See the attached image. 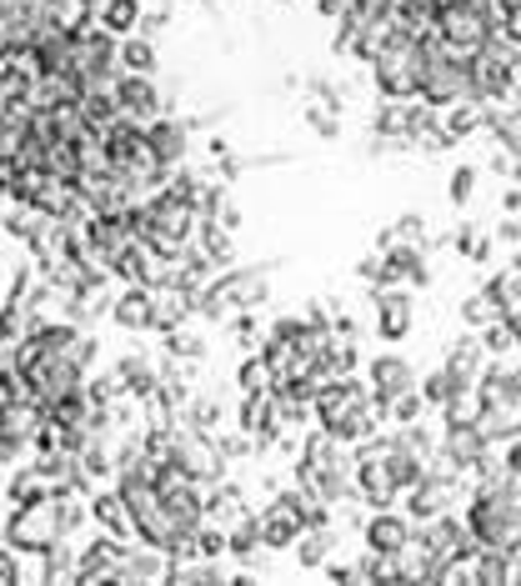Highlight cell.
<instances>
[{
    "instance_id": "cell-1",
    "label": "cell",
    "mask_w": 521,
    "mask_h": 586,
    "mask_svg": "<svg viewBox=\"0 0 521 586\" xmlns=\"http://www.w3.org/2000/svg\"><path fill=\"white\" fill-rule=\"evenodd\" d=\"M291 482L311 486V491L326 501V507H341L352 501L356 491V472H352V456H346V441H336L326 427H317L301 446H296V466H291Z\"/></svg>"
},
{
    "instance_id": "cell-2",
    "label": "cell",
    "mask_w": 521,
    "mask_h": 586,
    "mask_svg": "<svg viewBox=\"0 0 521 586\" xmlns=\"http://www.w3.org/2000/svg\"><path fill=\"white\" fill-rule=\"evenodd\" d=\"M466 527L481 546H507L511 556L521 552V482L507 476V482H491V486H476L466 496Z\"/></svg>"
},
{
    "instance_id": "cell-3",
    "label": "cell",
    "mask_w": 521,
    "mask_h": 586,
    "mask_svg": "<svg viewBox=\"0 0 521 586\" xmlns=\"http://www.w3.org/2000/svg\"><path fill=\"white\" fill-rule=\"evenodd\" d=\"M472 396H476V421L491 436V446L521 436V372L517 366H501V356H491Z\"/></svg>"
},
{
    "instance_id": "cell-4",
    "label": "cell",
    "mask_w": 521,
    "mask_h": 586,
    "mask_svg": "<svg viewBox=\"0 0 521 586\" xmlns=\"http://www.w3.org/2000/svg\"><path fill=\"white\" fill-rule=\"evenodd\" d=\"M266 301H271V276H266V270L260 266H226L201 286L196 316H206V321H231L236 311H260Z\"/></svg>"
},
{
    "instance_id": "cell-5",
    "label": "cell",
    "mask_w": 521,
    "mask_h": 586,
    "mask_svg": "<svg viewBox=\"0 0 521 586\" xmlns=\"http://www.w3.org/2000/svg\"><path fill=\"white\" fill-rule=\"evenodd\" d=\"M431 51H436V35H391L381 56L372 60V80L381 96L391 101H411L421 96V80H426V66H431Z\"/></svg>"
},
{
    "instance_id": "cell-6",
    "label": "cell",
    "mask_w": 521,
    "mask_h": 586,
    "mask_svg": "<svg viewBox=\"0 0 521 586\" xmlns=\"http://www.w3.org/2000/svg\"><path fill=\"white\" fill-rule=\"evenodd\" d=\"M131 221H136V236L141 241H151L160 256H176L181 246H191V241H196L201 215H196V206L176 201V196L160 186V191H151L146 201L131 206Z\"/></svg>"
},
{
    "instance_id": "cell-7",
    "label": "cell",
    "mask_w": 521,
    "mask_h": 586,
    "mask_svg": "<svg viewBox=\"0 0 521 586\" xmlns=\"http://www.w3.org/2000/svg\"><path fill=\"white\" fill-rule=\"evenodd\" d=\"M421 101L446 111L456 101H481L476 96V70H472V56L452 51V45L436 35V51H431V66H426V80H421Z\"/></svg>"
},
{
    "instance_id": "cell-8",
    "label": "cell",
    "mask_w": 521,
    "mask_h": 586,
    "mask_svg": "<svg viewBox=\"0 0 521 586\" xmlns=\"http://www.w3.org/2000/svg\"><path fill=\"white\" fill-rule=\"evenodd\" d=\"M436 35H442L452 51H462V56H476V51L497 35L491 0H446V5H436Z\"/></svg>"
},
{
    "instance_id": "cell-9",
    "label": "cell",
    "mask_w": 521,
    "mask_h": 586,
    "mask_svg": "<svg viewBox=\"0 0 521 586\" xmlns=\"http://www.w3.org/2000/svg\"><path fill=\"white\" fill-rule=\"evenodd\" d=\"M517 66H521V45L511 35H491L481 51L472 56V70H476V96L487 106H501L511 101V90H517Z\"/></svg>"
},
{
    "instance_id": "cell-10",
    "label": "cell",
    "mask_w": 521,
    "mask_h": 586,
    "mask_svg": "<svg viewBox=\"0 0 521 586\" xmlns=\"http://www.w3.org/2000/svg\"><path fill=\"white\" fill-rule=\"evenodd\" d=\"M352 472H356V491H362V501L372 511L397 507L401 486H397V472H391V456H386V436H372L352 451Z\"/></svg>"
},
{
    "instance_id": "cell-11",
    "label": "cell",
    "mask_w": 521,
    "mask_h": 586,
    "mask_svg": "<svg viewBox=\"0 0 521 586\" xmlns=\"http://www.w3.org/2000/svg\"><path fill=\"white\" fill-rule=\"evenodd\" d=\"M5 541H11L21 556H41V552H51L56 541H66V531H60L51 501H35V507H11V517H5Z\"/></svg>"
},
{
    "instance_id": "cell-12",
    "label": "cell",
    "mask_w": 521,
    "mask_h": 586,
    "mask_svg": "<svg viewBox=\"0 0 521 586\" xmlns=\"http://www.w3.org/2000/svg\"><path fill=\"white\" fill-rule=\"evenodd\" d=\"M176 466H181L186 476H196L201 486H211V482H221V476H226V456H221L215 436L186 427V421H176Z\"/></svg>"
},
{
    "instance_id": "cell-13",
    "label": "cell",
    "mask_w": 521,
    "mask_h": 586,
    "mask_svg": "<svg viewBox=\"0 0 521 586\" xmlns=\"http://www.w3.org/2000/svg\"><path fill=\"white\" fill-rule=\"evenodd\" d=\"M125 546H131V541L106 537V531L96 541H86L80 556H76V582H70V586H121Z\"/></svg>"
},
{
    "instance_id": "cell-14",
    "label": "cell",
    "mask_w": 521,
    "mask_h": 586,
    "mask_svg": "<svg viewBox=\"0 0 521 586\" xmlns=\"http://www.w3.org/2000/svg\"><path fill=\"white\" fill-rule=\"evenodd\" d=\"M372 306H376V336L381 341H407L417 331V296H411L407 281L372 286Z\"/></svg>"
},
{
    "instance_id": "cell-15",
    "label": "cell",
    "mask_w": 521,
    "mask_h": 586,
    "mask_svg": "<svg viewBox=\"0 0 521 586\" xmlns=\"http://www.w3.org/2000/svg\"><path fill=\"white\" fill-rule=\"evenodd\" d=\"M366 382H372V401L386 411V406L397 401V396L417 391L421 376H417V366H411L407 356H397V351H381V356L366 361Z\"/></svg>"
},
{
    "instance_id": "cell-16",
    "label": "cell",
    "mask_w": 521,
    "mask_h": 586,
    "mask_svg": "<svg viewBox=\"0 0 521 586\" xmlns=\"http://www.w3.org/2000/svg\"><path fill=\"white\" fill-rule=\"evenodd\" d=\"M256 521H260V541H266V552H291L296 537L307 531L301 507H296L286 491H271V501L256 511Z\"/></svg>"
},
{
    "instance_id": "cell-17",
    "label": "cell",
    "mask_w": 521,
    "mask_h": 586,
    "mask_svg": "<svg viewBox=\"0 0 521 586\" xmlns=\"http://www.w3.org/2000/svg\"><path fill=\"white\" fill-rule=\"evenodd\" d=\"M411 537H417L411 517H401V511H391V507L372 511V517H366V527H362L366 552H376V556H401V552H411Z\"/></svg>"
},
{
    "instance_id": "cell-18",
    "label": "cell",
    "mask_w": 521,
    "mask_h": 586,
    "mask_svg": "<svg viewBox=\"0 0 521 586\" xmlns=\"http://www.w3.org/2000/svg\"><path fill=\"white\" fill-rule=\"evenodd\" d=\"M115 101H121V111L131 115V121L151 125L156 115H166V101H160V90H156V76H141V70H125L121 80H115Z\"/></svg>"
},
{
    "instance_id": "cell-19",
    "label": "cell",
    "mask_w": 521,
    "mask_h": 586,
    "mask_svg": "<svg viewBox=\"0 0 521 586\" xmlns=\"http://www.w3.org/2000/svg\"><path fill=\"white\" fill-rule=\"evenodd\" d=\"M146 146H151V156H156L166 170L186 166V151H191V125L176 121V115H156V121L146 125Z\"/></svg>"
},
{
    "instance_id": "cell-20",
    "label": "cell",
    "mask_w": 521,
    "mask_h": 586,
    "mask_svg": "<svg viewBox=\"0 0 521 586\" xmlns=\"http://www.w3.org/2000/svg\"><path fill=\"white\" fill-rule=\"evenodd\" d=\"M487 346H481V331H472V336H456L452 346H446V372H452V382L462 386L466 396L476 391V382H481V372H487Z\"/></svg>"
},
{
    "instance_id": "cell-21",
    "label": "cell",
    "mask_w": 521,
    "mask_h": 586,
    "mask_svg": "<svg viewBox=\"0 0 521 586\" xmlns=\"http://www.w3.org/2000/svg\"><path fill=\"white\" fill-rule=\"evenodd\" d=\"M111 321L121 331H156V286L131 281L121 296L111 301Z\"/></svg>"
},
{
    "instance_id": "cell-22",
    "label": "cell",
    "mask_w": 521,
    "mask_h": 586,
    "mask_svg": "<svg viewBox=\"0 0 521 586\" xmlns=\"http://www.w3.org/2000/svg\"><path fill=\"white\" fill-rule=\"evenodd\" d=\"M91 521H96V531H106V537H121V541L136 537V531H131V511H125V496L115 491V482L91 491Z\"/></svg>"
},
{
    "instance_id": "cell-23",
    "label": "cell",
    "mask_w": 521,
    "mask_h": 586,
    "mask_svg": "<svg viewBox=\"0 0 521 586\" xmlns=\"http://www.w3.org/2000/svg\"><path fill=\"white\" fill-rule=\"evenodd\" d=\"M170 576V556L151 541H136L125 546V566H121V586H136V582H166Z\"/></svg>"
},
{
    "instance_id": "cell-24",
    "label": "cell",
    "mask_w": 521,
    "mask_h": 586,
    "mask_svg": "<svg viewBox=\"0 0 521 586\" xmlns=\"http://www.w3.org/2000/svg\"><path fill=\"white\" fill-rule=\"evenodd\" d=\"M246 517V491H241L231 476L206 486V521H221V527H236Z\"/></svg>"
},
{
    "instance_id": "cell-25",
    "label": "cell",
    "mask_w": 521,
    "mask_h": 586,
    "mask_svg": "<svg viewBox=\"0 0 521 586\" xmlns=\"http://www.w3.org/2000/svg\"><path fill=\"white\" fill-rule=\"evenodd\" d=\"M115 372H121V382H125V396H136L141 406H146L151 396H156V386H160V366H156L151 356H136V351H131V356L115 361Z\"/></svg>"
},
{
    "instance_id": "cell-26",
    "label": "cell",
    "mask_w": 521,
    "mask_h": 586,
    "mask_svg": "<svg viewBox=\"0 0 521 586\" xmlns=\"http://www.w3.org/2000/svg\"><path fill=\"white\" fill-rule=\"evenodd\" d=\"M5 501H11V507H35V501H51V482L35 472V462L11 466V472H5Z\"/></svg>"
},
{
    "instance_id": "cell-27",
    "label": "cell",
    "mask_w": 521,
    "mask_h": 586,
    "mask_svg": "<svg viewBox=\"0 0 521 586\" xmlns=\"http://www.w3.org/2000/svg\"><path fill=\"white\" fill-rule=\"evenodd\" d=\"M296 566L301 572H321V566L331 562V552H336V531L331 527H307L301 537H296Z\"/></svg>"
},
{
    "instance_id": "cell-28",
    "label": "cell",
    "mask_w": 521,
    "mask_h": 586,
    "mask_svg": "<svg viewBox=\"0 0 521 586\" xmlns=\"http://www.w3.org/2000/svg\"><path fill=\"white\" fill-rule=\"evenodd\" d=\"M231 236H236V231H226V225L211 221V215H201V225H196V241H201V251H206V256H211L221 270L236 261V241H231Z\"/></svg>"
},
{
    "instance_id": "cell-29",
    "label": "cell",
    "mask_w": 521,
    "mask_h": 586,
    "mask_svg": "<svg viewBox=\"0 0 521 586\" xmlns=\"http://www.w3.org/2000/svg\"><path fill=\"white\" fill-rule=\"evenodd\" d=\"M141 15H146V11H141V0H101L96 21H101L111 35H121V41H125V35L141 31Z\"/></svg>"
},
{
    "instance_id": "cell-30",
    "label": "cell",
    "mask_w": 521,
    "mask_h": 586,
    "mask_svg": "<svg viewBox=\"0 0 521 586\" xmlns=\"http://www.w3.org/2000/svg\"><path fill=\"white\" fill-rule=\"evenodd\" d=\"M80 115H86L91 131H111L125 111H121V101H115V90H86V96H80Z\"/></svg>"
},
{
    "instance_id": "cell-31",
    "label": "cell",
    "mask_w": 521,
    "mask_h": 586,
    "mask_svg": "<svg viewBox=\"0 0 521 586\" xmlns=\"http://www.w3.org/2000/svg\"><path fill=\"white\" fill-rule=\"evenodd\" d=\"M442 125L456 135V141H466V135L487 131V101H456L442 111Z\"/></svg>"
},
{
    "instance_id": "cell-32",
    "label": "cell",
    "mask_w": 521,
    "mask_h": 586,
    "mask_svg": "<svg viewBox=\"0 0 521 586\" xmlns=\"http://www.w3.org/2000/svg\"><path fill=\"white\" fill-rule=\"evenodd\" d=\"M260 552H266V541H260V521L246 511V517H241L236 527H231V552H226V556H236L241 566H251Z\"/></svg>"
},
{
    "instance_id": "cell-33",
    "label": "cell",
    "mask_w": 521,
    "mask_h": 586,
    "mask_svg": "<svg viewBox=\"0 0 521 586\" xmlns=\"http://www.w3.org/2000/svg\"><path fill=\"white\" fill-rule=\"evenodd\" d=\"M121 66L125 70H141V76H156V66H160V60H156V41H151V35H125V41H121Z\"/></svg>"
},
{
    "instance_id": "cell-34",
    "label": "cell",
    "mask_w": 521,
    "mask_h": 586,
    "mask_svg": "<svg viewBox=\"0 0 521 586\" xmlns=\"http://www.w3.org/2000/svg\"><path fill=\"white\" fill-rule=\"evenodd\" d=\"M160 346H166V356H176V361H191V366H201L206 361V336H196V331H186V327H176V331H166L160 336Z\"/></svg>"
},
{
    "instance_id": "cell-35",
    "label": "cell",
    "mask_w": 521,
    "mask_h": 586,
    "mask_svg": "<svg viewBox=\"0 0 521 586\" xmlns=\"http://www.w3.org/2000/svg\"><path fill=\"white\" fill-rule=\"evenodd\" d=\"M206 186H211V180H201L196 176V170H186V166H176L166 176V191L176 196V201H186V206H196V215H201V201H206Z\"/></svg>"
},
{
    "instance_id": "cell-36",
    "label": "cell",
    "mask_w": 521,
    "mask_h": 586,
    "mask_svg": "<svg viewBox=\"0 0 521 586\" xmlns=\"http://www.w3.org/2000/svg\"><path fill=\"white\" fill-rule=\"evenodd\" d=\"M491 321H501V306L491 301L487 296V286H481V291H472L462 301V327H472V331H487Z\"/></svg>"
},
{
    "instance_id": "cell-37",
    "label": "cell",
    "mask_w": 521,
    "mask_h": 586,
    "mask_svg": "<svg viewBox=\"0 0 521 586\" xmlns=\"http://www.w3.org/2000/svg\"><path fill=\"white\" fill-rule=\"evenodd\" d=\"M76 556L66 541H56L51 552H41V582H76Z\"/></svg>"
},
{
    "instance_id": "cell-38",
    "label": "cell",
    "mask_w": 521,
    "mask_h": 586,
    "mask_svg": "<svg viewBox=\"0 0 521 586\" xmlns=\"http://www.w3.org/2000/svg\"><path fill=\"white\" fill-rule=\"evenodd\" d=\"M421 396H426V406H436V411H442V406H452L456 396H466V391L452 382V372H446V366H436L431 376H421Z\"/></svg>"
},
{
    "instance_id": "cell-39",
    "label": "cell",
    "mask_w": 521,
    "mask_h": 586,
    "mask_svg": "<svg viewBox=\"0 0 521 586\" xmlns=\"http://www.w3.org/2000/svg\"><path fill=\"white\" fill-rule=\"evenodd\" d=\"M236 382H241V396H246V391H271L276 376H271V366H266V356H260V351H246Z\"/></svg>"
},
{
    "instance_id": "cell-40",
    "label": "cell",
    "mask_w": 521,
    "mask_h": 586,
    "mask_svg": "<svg viewBox=\"0 0 521 586\" xmlns=\"http://www.w3.org/2000/svg\"><path fill=\"white\" fill-rule=\"evenodd\" d=\"M181 421H186V427H196V431H206V436H221V401L196 396V401L181 411Z\"/></svg>"
},
{
    "instance_id": "cell-41",
    "label": "cell",
    "mask_w": 521,
    "mask_h": 586,
    "mask_svg": "<svg viewBox=\"0 0 521 586\" xmlns=\"http://www.w3.org/2000/svg\"><path fill=\"white\" fill-rule=\"evenodd\" d=\"M391 241H426V215H421V211L397 215V225H391V231H381V236H376V246L386 251Z\"/></svg>"
},
{
    "instance_id": "cell-42",
    "label": "cell",
    "mask_w": 521,
    "mask_h": 586,
    "mask_svg": "<svg viewBox=\"0 0 521 586\" xmlns=\"http://www.w3.org/2000/svg\"><path fill=\"white\" fill-rule=\"evenodd\" d=\"M301 121H307L321 141H336V135H341V111H331V106H321V101L301 106Z\"/></svg>"
},
{
    "instance_id": "cell-43",
    "label": "cell",
    "mask_w": 521,
    "mask_h": 586,
    "mask_svg": "<svg viewBox=\"0 0 521 586\" xmlns=\"http://www.w3.org/2000/svg\"><path fill=\"white\" fill-rule=\"evenodd\" d=\"M86 396H91V406H115L125 396V382H121V372H106V376H91V382H86Z\"/></svg>"
},
{
    "instance_id": "cell-44",
    "label": "cell",
    "mask_w": 521,
    "mask_h": 586,
    "mask_svg": "<svg viewBox=\"0 0 521 586\" xmlns=\"http://www.w3.org/2000/svg\"><path fill=\"white\" fill-rule=\"evenodd\" d=\"M421 411H426V396H421V386H417V391L397 396V401L386 406V421H397V427H411V421H421Z\"/></svg>"
},
{
    "instance_id": "cell-45",
    "label": "cell",
    "mask_w": 521,
    "mask_h": 586,
    "mask_svg": "<svg viewBox=\"0 0 521 586\" xmlns=\"http://www.w3.org/2000/svg\"><path fill=\"white\" fill-rule=\"evenodd\" d=\"M481 346H487V356H507V351H517V331L507 327V321H491L487 331H481Z\"/></svg>"
},
{
    "instance_id": "cell-46",
    "label": "cell",
    "mask_w": 521,
    "mask_h": 586,
    "mask_svg": "<svg viewBox=\"0 0 521 586\" xmlns=\"http://www.w3.org/2000/svg\"><path fill=\"white\" fill-rule=\"evenodd\" d=\"M476 196V166H456L452 180H446V201L452 206H466Z\"/></svg>"
},
{
    "instance_id": "cell-47",
    "label": "cell",
    "mask_w": 521,
    "mask_h": 586,
    "mask_svg": "<svg viewBox=\"0 0 521 586\" xmlns=\"http://www.w3.org/2000/svg\"><path fill=\"white\" fill-rule=\"evenodd\" d=\"M215 446H221V456H226V466L231 462H241V456H246V451H256V436H246V431H221V436H215Z\"/></svg>"
},
{
    "instance_id": "cell-48",
    "label": "cell",
    "mask_w": 521,
    "mask_h": 586,
    "mask_svg": "<svg viewBox=\"0 0 521 586\" xmlns=\"http://www.w3.org/2000/svg\"><path fill=\"white\" fill-rule=\"evenodd\" d=\"M397 436L407 441V446L417 451V456H426V462H431V456H436V441H431V431L421 427V421H411V427H397Z\"/></svg>"
},
{
    "instance_id": "cell-49",
    "label": "cell",
    "mask_w": 521,
    "mask_h": 586,
    "mask_svg": "<svg viewBox=\"0 0 521 586\" xmlns=\"http://www.w3.org/2000/svg\"><path fill=\"white\" fill-rule=\"evenodd\" d=\"M307 96H317V101L331 106V111H341V106H346V86H331V80H321V76L307 80Z\"/></svg>"
},
{
    "instance_id": "cell-50",
    "label": "cell",
    "mask_w": 521,
    "mask_h": 586,
    "mask_svg": "<svg viewBox=\"0 0 521 586\" xmlns=\"http://www.w3.org/2000/svg\"><path fill=\"white\" fill-rule=\"evenodd\" d=\"M70 356H76L80 366H86V372H91L96 361H101V341H96L91 331H80V336H76V346H70Z\"/></svg>"
},
{
    "instance_id": "cell-51",
    "label": "cell",
    "mask_w": 521,
    "mask_h": 586,
    "mask_svg": "<svg viewBox=\"0 0 521 586\" xmlns=\"http://www.w3.org/2000/svg\"><path fill=\"white\" fill-rule=\"evenodd\" d=\"M21 582V552H15L11 541H0V586Z\"/></svg>"
},
{
    "instance_id": "cell-52",
    "label": "cell",
    "mask_w": 521,
    "mask_h": 586,
    "mask_svg": "<svg viewBox=\"0 0 521 586\" xmlns=\"http://www.w3.org/2000/svg\"><path fill=\"white\" fill-rule=\"evenodd\" d=\"M166 25H170V5H156V11L141 15V35H151V41H156V35L166 31Z\"/></svg>"
},
{
    "instance_id": "cell-53",
    "label": "cell",
    "mask_w": 521,
    "mask_h": 586,
    "mask_svg": "<svg viewBox=\"0 0 521 586\" xmlns=\"http://www.w3.org/2000/svg\"><path fill=\"white\" fill-rule=\"evenodd\" d=\"M476 236H481V225H476V221H466L462 231H456V236H452V246H456V256H462V261H466V251L476 246Z\"/></svg>"
},
{
    "instance_id": "cell-54",
    "label": "cell",
    "mask_w": 521,
    "mask_h": 586,
    "mask_svg": "<svg viewBox=\"0 0 521 586\" xmlns=\"http://www.w3.org/2000/svg\"><path fill=\"white\" fill-rule=\"evenodd\" d=\"M491 256H497V241H491L487 236V231H481V236H476V246L472 251H466V261H476V266H487V261Z\"/></svg>"
},
{
    "instance_id": "cell-55",
    "label": "cell",
    "mask_w": 521,
    "mask_h": 586,
    "mask_svg": "<svg viewBox=\"0 0 521 586\" xmlns=\"http://www.w3.org/2000/svg\"><path fill=\"white\" fill-rule=\"evenodd\" d=\"M501 456H507V472L521 482V436H511V441H501Z\"/></svg>"
},
{
    "instance_id": "cell-56",
    "label": "cell",
    "mask_w": 521,
    "mask_h": 586,
    "mask_svg": "<svg viewBox=\"0 0 521 586\" xmlns=\"http://www.w3.org/2000/svg\"><path fill=\"white\" fill-rule=\"evenodd\" d=\"M356 276H362L366 286H376V281H381V256H366V261H356Z\"/></svg>"
},
{
    "instance_id": "cell-57",
    "label": "cell",
    "mask_w": 521,
    "mask_h": 586,
    "mask_svg": "<svg viewBox=\"0 0 521 586\" xmlns=\"http://www.w3.org/2000/svg\"><path fill=\"white\" fill-rule=\"evenodd\" d=\"M331 331H336V336H356L362 327H356V316H346V311L336 306V316H331Z\"/></svg>"
},
{
    "instance_id": "cell-58",
    "label": "cell",
    "mask_w": 521,
    "mask_h": 586,
    "mask_svg": "<svg viewBox=\"0 0 521 586\" xmlns=\"http://www.w3.org/2000/svg\"><path fill=\"white\" fill-rule=\"evenodd\" d=\"M321 572H326V582H356V566H346V562H326Z\"/></svg>"
},
{
    "instance_id": "cell-59",
    "label": "cell",
    "mask_w": 521,
    "mask_h": 586,
    "mask_svg": "<svg viewBox=\"0 0 521 586\" xmlns=\"http://www.w3.org/2000/svg\"><path fill=\"white\" fill-rule=\"evenodd\" d=\"M497 236H501V241H511V246H521V221H517L511 211H507V221L497 225Z\"/></svg>"
},
{
    "instance_id": "cell-60",
    "label": "cell",
    "mask_w": 521,
    "mask_h": 586,
    "mask_svg": "<svg viewBox=\"0 0 521 586\" xmlns=\"http://www.w3.org/2000/svg\"><path fill=\"white\" fill-rule=\"evenodd\" d=\"M501 211H511V215L521 211V186H507V191H501Z\"/></svg>"
},
{
    "instance_id": "cell-61",
    "label": "cell",
    "mask_w": 521,
    "mask_h": 586,
    "mask_svg": "<svg viewBox=\"0 0 521 586\" xmlns=\"http://www.w3.org/2000/svg\"><path fill=\"white\" fill-rule=\"evenodd\" d=\"M511 586H521V552L511 556Z\"/></svg>"
},
{
    "instance_id": "cell-62",
    "label": "cell",
    "mask_w": 521,
    "mask_h": 586,
    "mask_svg": "<svg viewBox=\"0 0 521 586\" xmlns=\"http://www.w3.org/2000/svg\"><path fill=\"white\" fill-rule=\"evenodd\" d=\"M276 5H296V0H276Z\"/></svg>"
},
{
    "instance_id": "cell-63",
    "label": "cell",
    "mask_w": 521,
    "mask_h": 586,
    "mask_svg": "<svg viewBox=\"0 0 521 586\" xmlns=\"http://www.w3.org/2000/svg\"><path fill=\"white\" fill-rule=\"evenodd\" d=\"M0 201H5V191H0ZM0 215H5V211H0Z\"/></svg>"
}]
</instances>
